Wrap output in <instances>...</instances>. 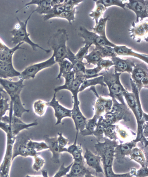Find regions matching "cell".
Returning a JSON list of instances; mask_svg holds the SVG:
<instances>
[{"label": "cell", "instance_id": "6da1fadb", "mask_svg": "<svg viewBox=\"0 0 148 177\" xmlns=\"http://www.w3.org/2000/svg\"><path fill=\"white\" fill-rule=\"evenodd\" d=\"M68 40V35L64 28L58 29L48 39L47 44L53 51L52 55L56 63L66 59L67 52L66 43Z\"/></svg>", "mask_w": 148, "mask_h": 177}, {"label": "cell", "instance_id": "7a4b0ae2", "mask_svg": "<svg viewBox=\"0 0 148 177\" xmlns=\"http://www.w3.org/2000/svg\"><path fill=\"white\" fill-rule=\"evenodd\" d=\"M34 12L33 10L24 21H21L18 17H16L18 23L14 29L10 31L12 35L11 41L14 46L21 42L25 43L30 45L33 50L36 51L37 49L39 48L47 53H49L51 51L50 49H45L33 42L29 38V34L27 32V23Z\"/></svg>", "mask_w": 148, "mask_h": 177}, {"label": "cell", "instance_id": "3957f363", "mask_svg": "<svg viewBox=\"0 0 148 177\" xmlns=\"http://www.w3.org/2000/svg\"><path fill=\"white\" fill-rule=\"evenodd\" d=\"M121 74L105 70L104 72L99 73V75L103 76L104 82L108 89V95L112 98H114L118 100L120 103L126 104L123 95V92L126 90L120 80V76Z\"/></svg>", "mask_w": 148, "mask_h": 177}, {"label": "cell", "instance_id": "277c9868", "mask_svg": "<svg viewBox=\"0 0 148 177\" xmlns=\"http://www.w3.org/2000/svg\"><path fill=\"white\" fill-rule=\"evenodd\" d=\"M78 35L83 38L82 43L85 45H94L95 46H109L114 47L116 45L110 42L106 36H101L92 32L88 30L85 27H79Z\"/></svg>", "mask_w": 148, "mask_h": 177}, {"label": "cell", "instance_id": "5b68a950", "mask_svg": "<svg viewBox=\"0 0 148 177\" xmlns=\"http://www.w3.org/2000/svg\"><path fill=\"white\" fill-rule=\"evenodd\" d=\"M103 139L104 141L101 142L97 140L95 144L94 148L96 154L101 158V162L111 158H114L115 149L119 144L116 140H111L105 137Z\"/></svg>", "mask_w": 148, "mask_h": 177}, {"label": "cell", "instance_id": "8992f818", "mask_svg": "<svg viewBox=\"0 0 148 177\" xmlns=\"http://www.w3.org/2000/svg\"><path fill=\"white\" fill-rule=\"evenodd\" d=\"M56 63L54 58L52 55L45 61L31 64L26 67L20 72L19 78L24 80L34 78L40 71L52 66Z\"/></svg>", "mask_w": 148, "mask_h": 177}, {"label": "cell", "instance_id": "52a82bcc", "mask_svg": "<svg viewBox=\"0 0 148 177\" xmlns=\"http://www.w3.org/2000/svg\"><path fill=\"white\" fill-rule=\"evenodd\" d=\"M72 97L73 107L72 109L71 118L73 121L76 132H80L85 128L87 119L83 115L80 110L78 95L73 94Z\"/></svg>", "mask_w": 148, "mask_h": 177}, {"label": "cell", "instance_id": "ba28073f", "mask_svg": "<svg viewBox=\"0 0 148 177\" xmlns=\"http://www.w3.org/2000/svg\"><path fill=\"white\" fill-rule=\"evenodd\" d=\"M132 93L134 94L136 102V111L134 116L137 123V128H142L148 122V115L144 113L142 108L139 93L137 87L132 78L130 79Z\"/></svg>", "mask_w": 148, "mask_h": 177}, {"label": "cell", "instance_id": "9c48e42d", "mask_svg": "<svg viewBox=\"0 0 148 177\" xmlns=\"http://www.w3.org/2000/svg\"><path fill=\"white\" fill-rule=\"evenodd\" d=\"M24 81L21 79L17 81H13L9 79L0 78V85L9 95L11 101L16 97L20 95L25 86Z\"/></svg>", "mask_w": 148, "mask_h": 177}, {"label": "cell", "instance_id": "30bf717a", "mask_svg": "<svg viewBox=\"0 0 148 177\" xmlns=\"http://www.w3.org/2000/svg\"><path fill=\"white\" fill-rule=\"evenodd\" d=\"M128 3H124L125 7L129 9L134 11L136 15L135 23L139 22L140 18L141 21L144 18L148 17V1L141 0H130Z\"/></svg>", "mask_w": 148, "mask_h": 177}, {"label": "cell", "instance_id": "8fae6325", "mask_svg": "<svg viewBox=\"0 0 148 177\" xmlns=\"http://www.w3.org/2000/svg\"><path fill=\"white\" fill-rule=\"evenodd\" d=\"M112 106L110 111L108 112L114 114L118 122L121 120L127 122L129 121L131 113L127 106L126 104L119 102L114 98H112Z\"/></svg>", "mask_w": 148, "mask_h": 177}, {"label": "cell", "instance_id": "7c38bea8", "mask_svg": "<svg viewBox=\"0 0 148 177\" xmlns=\"http://www.w3.org/2000/svg\"><path fill=\"white\" fill-rule=\"evenodd\" d=\"M56 93H54L53 97L49 102H47L48 106L52 107L54 112V116L57 119L56 125L60 124L62 119L66 117L71 118L72 109H70L60 104L56 99Z\"/></svg>", "mask_w": 148, "mask_h": 177}, {"label": "cell", "instance_id": "4fadbf2b", "mask_svg": "<svg viewBox=\"0 0 148 177\" xmlns=\"http://www.w3.org/2000/svg\"><path fill=\"white\" fill-rule=\"evenodd\" d=\"M132 28L128 30L130 36L133 39H136L137 42H140L142 39L148 41L147 34L148 23L147 21H145L136 25L135 22L132 23Z\"/></svg>", "mask_w": 148, "mask_h": 177}, {"label": "cell", "instance_id": "5bb4252c", "mask_svg": "<svg viewBox=\"0 0 148 177\" xmlns=\"http://www.w3.org/2000/svg\"><path fill=\"white\" fill-rule=\"evenodd\" d=\"M137 143L133 140L118 144L115 148L114 155L117 162L120 163H123L125 157L129 156L132 148L136 146Z\"/></svg>", "mask_w": 148, "mask_h": 177}, {"label": "cell", "instance_id": "9a60e30c", "mask_svg": "<svg viewBox=\"0 0 148 177\" xmlns=\"http://www.w3.org/2000/svg\"><path fill=\"white\" fill-rule=\"evenodd\" d=\"M114 67V72L131 73L136 63L129 58L123 59L116 56L111 58Z\"/></svg>", "mask_w": 148, "mask_h": 177}, {"label": "cell", "instance_id": "2e32d148", "mask_svg": "<svg viewBox=\"0 0 148 177\" xmlns=\"http://www.w3.org/2000/svg\"><path fill=\"white\" fill-rule=\"evenodd\" d=\"M132 73V79L134 82L140 92L142 88L141 86L142 79L146 76H148V67L145 63H136Z\"/></svg>", "mask_w": 148, "mask_h": 177}, {"label": "cell", "instance_id": "e0dca14e", "mask_svg": "<svg viewBox=\"0 0 148 177\" xmlns=\"http://www.w3.org/2000/svg\"><path fill=\"white\" fill-rule=\"evenodd\" d=\"M83 156L86 165L95 170L97 175V173H100L104 174L101 165V158L99 155L94 154L86 148Z\"/></svg>", "mask_w": 148, "mask_h": 177}, {"label": "cell", "instance_id": "ac0fdd59", "mask_svg": "<svg viewBox=\"0 0 148 177\" xmlns=\"http://www.w3.org/2000/svg\"><path fill=\"white\" fill-rule=\"evenodd\" d=\"M67 177H94L92 173L85 165L84 162L73 161Z\"/></svg>", "mask_w": 148, "mask_h": 177}, {"label": "cell", "instance_id": "d6986e66", "mask_svg": "<svg viewBox=\"0 0 148 177\" xmlns=\"http://www.w3.org/2000/svg\"><path fill=\"white\" fill-rule=\"evenodd\" d=\"M44 141L52 153L51 161L54 163H60V153L59 152L60 147L57 141V137H50L47 135H46L44 137Z\"/></svg>", "mask_w": 148, "mask_h": 177}, {"label": "cell", "instance_id": "ffe728a7", "mask_svg": "<svg viewBox=\"0 0 148 177\" xmlns=\"http://www.w3.org/2000/svg\"><path fill=\"white\" fill-rule=\"evenodd\" d=\"M31 5H36V8L34 11L40 14H46L52 7V0H32L26 3L23 7L17 10L18 12L22 8Z\"/></svg>", "mask_w": 148, "mask_h": 177}, {"label": "cell", "instance_id": "44dd1931", "mask_svg": "<svg viewBox=\"0 0 148 177\" xmlns=\"http://www.w3.org/2000/svg\"><path fill=\"white\" fill-rule=\"evenodd\" d=\"M20 75V72L14 68L12 63L0 61V78L9 79Z\"/></svg>", "mask_w": 148, "mask_h": 177}, {"label": "cell", "instance_id": "7402d4cb", "mask_svg": "<svg viewBox=\"0 0 148 177\" xmlns=\"http://www.w3.org/2000/svg\"><path fill=\"white\" fill-rule=\"evenodd\" d=\"M112 105V99H106L98 96L94 104L95 115L100 117L104 113H106L109 112Z\"/></svg>", "mask_w": 148, "mask_h": 177}, {"label": "cell", "instance_id": "603a6c76", "mask_svg": "<svg viewBox=\"0 0 148 177\" xmlns=\"http://www.w3.org/2000/svg\"><path fill=\"white\" fill-rule=\"evenodd\" d=\"M10 113L13 112V115L20 118L23 113L29 112V110L26 109L24 107L19 95L10 101Z\"/></svg>", "mask_w": 148, "mask_h": 177}, {"label": "cell", "instance_id": "cb8c5ba5", "mask_svg": "<svg viewBox=\"0 0 148 177\" xmlns=\"http://www.w3.org/2000/svg\"><path fill=\"white\" fill-rule=\"evenodd\" d=\"M114 49L117 55L131 56L138 58L148 63V55L140 54L132 51V49L129 48L125 46H116Z\"/></svg>", "mask_w": 148, "mask_h": 177}, {"label": "cell", "instance_id": "d4e9b609", "mask_svg": "<svg viewBox=\"0 0 148 177\" xmlns=\"http://www.w3.org/2000/svg\"><path fill=\"white\" fill-rule=\"evenodd\" d=\"M78 134L76 132L73 143L67 148V152L72 156L74 161L79 162H84L82 155V150L80 144H77V140Z\"/></svg>", "mask_w": 148, "mask_h": 177}, {"label": "cell", "instance_id": "484cf974", "mask_svg": "<svg viewBox=\"0 0 148 177\" xmlns=\"http://www.w3.org/2000/svg\"><path fill=\"white\" fill-rule=\"evenodd\" d=\"M129 156L131 160H134L139 163L141 167L148 166V156L144 151L136 147L132 149Z\"/></svg>", "mask_w": 148, "mask_h": 177}, {"label": "cell", "instance_id": "4316f807", "mask_svg": "<svg viewBox=\"0 0 148 177\" xmlns=\"http://www.w3.org/2000/svg\"><path fill=\"white\" fill-rule=\"evenodd\" d=\"M24 43L21 42L12 48L0 51V61L9 63H12V57L15 52L19 49H25L20 47Z\"/></svg>", "mask_w": 148, "mask_h": 177}, {"label": "cell", "instance_id": "83f0119b", "mask_svg": "<svg viewBox=\"0 0 148 177\" xmlns=\"http://www.w3.org/2000/svg\"><path fill=\"white\" fill-rule=\"evenodd\" d=\"M100 117L94 115L92 118L87 119L85 127L83 130L80 132V134L83 136L92 135Z\"/></svg>", "mask_w": 148, "mask_h": 177}, {"label": "cell", "instance_id": "f1b7e54d", "mask_svg": "<svg viewBox=\"0 0 148 177\" xmlns=\"http://www.w3.org/2000/svg\"><path fill=\"white\" fill-rule=\"evenodd\" d=\"M97 84H100L101 86H106L104 82L103 75H100L92 79H85L80 86L79 90V92L82 91L89 86H92Z\"/></svg>", "mask_w": 148, "mask_h": 177}, {"label": "cell", "instance_id": "f546056e", "mask_svg": "<svg viewBox=\"0 0 148 177\" xmlns=\"http://www.w3.org/2000/svg\"><path fill=\"white\" fill-rule=\"evenodd\" d=\"M65 79V82L63 85L58 86L54 89V93H56L60 91L63 90H69L71 88L75 79V73L73 71L67 73L62 76Z\"/></svg>", "mask_w": 148, "mask_h": 177}, {"label": "cell", "instance_id": "4dcf8cb0", "mask_svg": "<svg viewBox=\"0 0 148 177\" xmlns=\"http://www.w3.org/2000/svg\"><path fill=\"white\" fill-rule=\"evenodd\" d=\"M64 10V4L55 5L47 14L44 15L43 19L45 21H47L52 18H58Z\"/></svg>", "mask_w": 148, "mask_h": 177}, {"label": "cell", "instance_id": "1f68e13d", "mask_svg": "<svg viewBox=\"0 0 148 177\" xmlns=\"http://www.w3.org/2000/svg\"><path fill=\"white\" fill-rule=\"evenodd\" d=\"M58 64L59 66V71L56 77L57 79H60L63 75L73 71V65L67 59H64Z\"/></svg>", "mask_w": 148, "mask_h": 177}, {"label": "cell", "instance_id": "d6a6232c", "mask_svg": "<svg viewBox=\"0 0 148 177\" xmlns=\"http://www.w3.org/2000/svg\"><path fill=\"white\" fill-rule=\"evenodd\" d=\"M109 17V16L108 15L105 18H101L95 26L91 28L93 32L98 34L100 36L106 37V26Z\"/></svg>", "mask_w": 148, "mask_h": 177}, {"label": "cell", "instance_id": "836d02e7", "mask_svg": "<svg viewBox=\"0 0 148 177\" xmlns=\"http://www.w3.org/2000/svg\"><path fill=\"white\" fill-rule=\"evenodd\" d=\"M48 106L47 102L40 99L35 101L33 105L34 113L39 116H42L44 114Z\"/></svg>", "mask_w": 148, "mask_h": 177}, {"label": "cell", "instance_id": "e575fe53", "mask_svg": "<svg viewBox=\"0 0 148 177\" xmlns=\"http://www.w3.org/2000/svg\"><path fill=\"white\" fill-rule=\"evenodd\" d=\"M100 52L94 49L88 54L84 57L86 60L87 64L96 65L103 58Z\"/></svg>", "mask_w": 148, "mask_h": 177}, {"label": "cell", "instance_id": "d590c367", "mask_svg": "<svg viewBox=\"0 0 148 177\" xmlns=\"http://www.w3.org/2000/svg\"><path fill=\"white\" fill-rule=\"evenodd\" d=\"M94 49L99 51L101 53L103 58L114 57L117 55L115 52L114 48L109 46H95Z\"/></svg>", "mask_w": 148, "mask_h": 177}, {"label": "cell", "instance_id": "8d00e7d4", "mask_svg": "<svg viewBox=\"0 0 148 177\" xmlns=\"http://www.w3.org/2000/svg\"><path fill=\"white\" fill-rule=\"evenodd\" d=\"M123 95L126 101L127 106L134 114L136 111V102L134 94L126 90L123 92Z\"/></svg>", "mask_w": 148, "mask_h": 177}, {"label": "cell", "instance_id": "74e56055", "mask_svg": "<svg viewBox=\"0 0 148 177\" xmlns=\"http://www.w3.org/2000/svg\"><path fill=\"white\" fill-rule=\"evenodd\" d=\"M104 174L107 177H132L131 172L122 174H116L113 172L112 166L103 167Z\"/></svg>", "mask_w": 148, "mask_h": 177}, {"label": "cell", "instance_id": "f35d334b", "mask_svg": "<svg viewBox=\"0 0 148 177\" xmlns=\"http://www.w3.org/2000/svg\"><path fill=\"white\" fill-rule=\"evenodd\" d=\"M96 5V7L95 10L91 11V13L89 14V16L92 18L93 20H95L96 24L98 23L99 19L107 9V8H105L101 4H98Z\"/></svg>", "mask_w": 148, "mask_h": 177}, {"label": "cell", "instance_id": "ab89813d", "mask_svg": "<svg viewBox=\"0 0 148 177\" xmlns=\"http://www.w3.org/2000/svg\"><path fill=\"white\" fill-rule=\"evenodd\" d=\"M96 3V4H101L105 8L112 5H116L121 7L124 10H125V5L123 3L121 0H100L94 1Z\"/></svg>", "mask_w": 148, "mask_h": 177}, {"label": "cell", "instance_id": "60d3db41", "mask_svg": "<svg viewBox=\"0 0 148 177\" xmlns=\"http://www.w3.org/2000/svg\"><path fill=\"white\" fill-rule=\"evenodd\" d=\"M102 116V115H101ZM99 118L95 129L93 135L94 136L100 141L101 139H103L105 128L101 122V117Z\"/></svg>", "mask_w": 148, "mask_h": 177}, {"label": "cell", "instance_id": "b9f144b4", "mask_svg": "<svg viewBox=\"0 0 148 177\" xmlns=\"http://www.w3.org/2000/svg\"><path fill=\"white\" fill-rule=\"evenodd\" d=\"M116 125L112 124L105 128L104 135L105 137L111 140H116L118 139L116 132Z\"/></svg>", "mask_w": 148, "mask_h": 177}, {"label": "cell", "instance_id": "7bdbcfd3", "mask_svg": "<svg viewBox=\"0 0 148 177\" xmlns=\"http://www.w3.org/2000/svg\"><path fill=\"white\" fill-rule=\"evenodd\" d=\"M76 13V8L71 11H64L58 16V18L66 19L70 24H71L75 19V15Z\"/></svg>", "mask_w": 148, "mask_h": 177}, {"label": "cell", "instance_id": "ee69618b", "mask_svg": "<svg viewBox=\"0 0 148 177\" xmlns=\"http://www.w3.org/2000/svg\"><path fill=\"white\" fill-rule=\"evenodd\" d=\"M27 145L33 148L36 152L49 149L48 146L45 141L37 142L30 141Z\"/></svg>", "mask_w": 148, "mask_h": 177}, {"label": "cell", "instance_id": "f6af8a7d", "mask_svg": "<svg viewBox=\"0 0 148 177\" xmlns=\"http://www.w3.org/2000/svg\"><path fill=\"white\" fill-rule=\"evenodd\" d=\"M91 45V44L88 45H85L84 47L80 48L77 53L75 54L76 59L78 61L83 62V59L87 54L89 49Z\"/></svg>", "mask_w": 148, "mask_h": 177}, {"label": "cell", "instance_id": "bcb514c9", "mask_svg": "<svg viewBox=\"0 0 148 177\" xmlns=\"http://www.w3.org/2000/svg\"><path fill=\"white\" fill-rule=\"evenodd\" d=\"M8 100L4 96L0 98V118L2 117L7 111L10 110V103L8 102Z\"/></svg>", "mask_w": 148, "mask_h": 177}, {"label": "cell", "instance_id": "7dc6e473", "mask_svg": "<svg viewBox=\"0 0 148 177\" xmlns=\"http://www.w3.org/2000/svg\"><path fill=\"white\" fill-rule=\"evenodd\" d=\"M102 70L101 69L97 66L93 68L86 69L85 71V79H90L99 76V73Z\"/></svg>", "mask_w": 148, "mask_h": 177}, {"label": "cell", "instance_id": "c3c4849f", "mask_svg": "<svg viewBox=\"0 0 148 177\" xmlns=\"http://www.w3.org/2000/svg\"><path fill=\"white\" fill-rule=\"evenodd\" d=\"M34 162L33 166V169L36 172L40 170L45 163L44 159L37 154L34 156Z\"/></svg>", "mask_w": 148, "mask_h": 177}, {"label": "cell", "instance_id": "681fc988", "mask_svg": "<svg viewBox=\"0 0 148 177\" xmlns=\"http://www.w3.org/2000/svg\"><path fill=\"white\" fill-rule=\"evenodd\" d=\"M73 163V162L68 166L65 167L64 165V163H63L60 166L59 169L55 174L54 177H61L66 176L68 173L69 172Z\"/></svg>", "mask_w": 148, "mask_h": 177}, {"label": "cell", "instance_id": "f907efd6", "mask_svg": "<svg viewBox=\"0 0 148 177\" xmlns=\"http://www.w3.org/2000/svg\"><path fill=\"white\" fill-rule=\"evenodd\" d=\"M83 1V0H66L64 4V11H71L76 8V6Z\"/></svg>", "mask_w": 148, "mask_h": 177}, {"label": "cell", "instance_id": "816d5d0a", "mask_svg": "<svg viewBox=\"0 0 148 177\" xmlns=\"http://www.w3.org/2000/svg\"><path fill=\"white\" fill-rule=\"evenodd\" d=\"M96 65L102 69H104L105 70H109V68L114 65L112 60L103 59L98 62Z\"/></svg>", "mask_w": 148, "mask_h": 177}, {"label": "cell", "instance_id": "f5cc1de1", "mask_svg": "<svg viewBox=\"0 0 148 177\" xmlns=\"http://www.w3.org/2000/svg\"><path fill=\"white\" fill-rule=\"evenodd\" d=\"M125 128H122L118 125H116V132H117L121 138L125 140L128 139L130 136L129 134V130L125 129Z\"/></svg>", "mask_w": 148, "mask_h": 177}, {"label": "cell", "instance_id": "db71d44e", "mask_svg": "<svg viewBox=\"0 0 148 177\" xmlns=\"http://www.w3.org/2000/svg\"><path fill=\"white\" fill-rule=\"evenodd\" d=\"M57 141L60 148L65 147L68 144V139L65 138L61 132L58 133Z\"/></svg>", "mask_w": 148, "mask_h": 177}, {"label": "cell", "instance_id": "11a10c76", "mask_svg": "<svg viewBox=\"0 0 148 177\" xmlns=\"http://www.w3.org/2000/svg\"><path fill=\"white\" fill-rule=\"evenodd\" d=\"M135 176L136 177L148 176V166L141 167L139 169L136 171Z\"/></svg>", "mask_w": 148, "mask_h": 177}, {"label": "cell", "instance_id": "9f6ffc18", "mask_svg": "<svg viewBox=\"0 0 148 177\" xmlns=\"http://www.w3.org/2000/svg\"><path fill=\"white\" fill-rule=\"evenodd\" d=\"M141 86L142 88H145L147 89L148 88V76L144 77L141 80Z\"/></svg>", "mask_w": 148, "mask_h": 177}, {"label": "cell", "instance_id": "6f0895ef", "mask_svg": "<svg viewBox=\"0 0 148 177\" xmlns=\"http://www.w3.org/2000/svg\"><path fill=\"white\" fill-rule=\"evenodd\" d=\"M9 48L0 40V51L8 49Z\"/></svg>", "mask_w": 148, "mask_h": 177}, {"label": "cell", "instance_id": "680465c9", "mask_svg": "<svg viewBox=\"0 0 148 177\" xmlns=\"http://www.w3.org/2000/svg\"><path fill=\"white\" fill-rule=\"evenodd\" d=\"M3 93L5 94H7L6 93L5 90L2 88L0 85V98L3 96L2 95V93Z\"/></svg>", "mask_w": 148, "mask_h": 177}, {"label": "cell", "instance_id": "91938a15", "mask_svg": "<svg viewBox=\"0 0 148 177\" xmlns=\"http://www.w3.org/2000/svg\"><path fill=\"white\" fill-rule=\"evenodd\" d=\"M42 174L44 177H48L47 171L44 170L42 171Z\"/></svg>", "mask_w": 148, "mask_h": 177}]
</instances>
